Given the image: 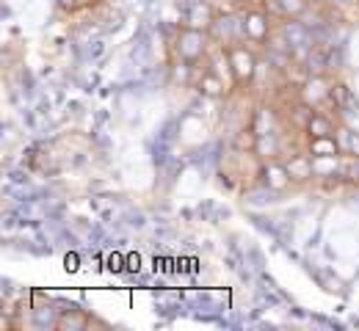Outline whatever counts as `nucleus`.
<instances>
[{"instance_id":"obj_14","label":"nucleus","mask_w":359,"mask_h":331,"mask_svg":"<svg viewBox=\"0 0 359 331\" xmlns=\"http://www.w3.org/2000/svg\"><path fill=\"white\" fill-rule=\"evenodd\" d=\"M334 139H337V143H340V152H343V155H351V157H357L359 160V133L348 130L346 125H337Z\"/></svg>"},{"instance_id":"obj_10","label":"nucleus","mask_w":359,"mask_h":331,"mask_svg":"<svg viewBox=\"0 0 359 331\" xmlns=\"http://www.w3.org/2000/svg\"><path fill=\"white\" fill-rule=\"evenodd\" d=\"M315 180H337L343 177V155H326V157H313Z\"/></svg>"},{"instance_id":"obj_8","label":"nucleus","mask_w":359,"mask_h":331,"mask_svg":"<svg viewBox=\"0 0 359 331\" xmlns=\"http://www.w3.org/2000/svg\"><path fill=\"white\" fill-rule=\"evenodd\" d=\"M285 166H287V174H290V180H293V183H307V180H315L313 155H310V152H296V155H290V157L285 160Z\"/></svg>"},{"instance_id":"obj_21","label":"nucleus","mask_w":359,"mask_h":331,"mask_svg":"<svg viewBox=\"0 0 359 331\" xmlns=\"http://www.w3.org/2000/svg\"><path fill=\"white\" fill-rule=\"evenodd\" d=\"M313 3H323V0H313Z\"/></svg>"},{"instance_id":"obj_19","label":"nucleus","mask_w":359,"mask_h":331,"mask_svg":"<svg viewBox=\"0 0 359 331\" xmlns=\"http://www.w3.org/2000/svg\"><path fill=\"white\" fill-rule=\"evenodd\" d=\"M58 6L67 8V11H78L81 8V0H58Z\"/></svg>"},{"instance_id":"obj_18","label":"nucleus","mask_w":359,"mask_h":331,"mask_svg":"<svg viewBox=\"0 0 359 331\" xmlns=\"http://www.w3.org/2000/svg\"><path fill=\"white\" fill-rule=\"evenodd\" d=\"M337 125H346L348 130L359 133V111H354L351 105H348V108H340V111H337Z\"/></svg>"},{"instance_id":"obj_9","label":"nucleus","mask_w":359,"mask_h":331,"mask_svg":"<svg viewBox=\"0 0 359 331\" xmlns=\"http://www.w3.org/2000/svg\"><path fill=\"white\" fill-rule=\"evenodd\" d=\"M290 174H287V166L279 163V160H269L263 163V185L271 190H285L290 185Z\"/></svg>"},{"instance_id":"obj_1","label":"nucleus","mask_w":359,"mask_h":331,"mask_svg":"<svg viewBox=\"0 0 359 331\" xmlns=\"http://www.w3.org/2000/svg\"><path fill=\"white\" fill-rule=\"evenodd\" d=\"M210 45H216L213 36H210V31L182 25L177 34V42H175V52L180 55L182 64H199V61H205L208 52L213 50Z\"/></svg>"},{"instance_id":"obj_5","label":"nucleus","mask_w":359,"mask_h":331,"mask_svg":"<svg viewBox=\"0 0 359 331\" xmlns=\"http://www.w3.org/2000/svg\"><path fill=\"white\" fill-rule=\"evenodd\" d=\"M299 99H302L304 105H310V108L318 111L320 105L332 102V83H329L323 75H313V78H307V80L302 83Z\"/></svg>"},{"instance_id":"obj_20","label":"nucleus","mask_w":359,"mask_h":331,"mask_svg":"<svg viewBox=\"0 0 359 331\" xmlns=\"http://www.w3.org/2000/svg\"><path fill=\"white\" fill-rule=\"evenodd\" d=\"M351 180H354V183L359 185V160L354 163V174H351Z\"/></svg>"},{"instance_id":"obj_16","label":"nucleus","mask_w":359,"mask_h":331,"mask_svg":"<svg viewBox=\"0 0 359 331\" xmlns=\"http://www.w3.org/2000/svg\"><path fill=\"white\" fill-rule=\"evenodd\" d=\"M235 149H241V152H257V146H260V133L249 125V127H243L238 136H235Z\"/></svg>"},{"instance_id":"obj_15","label":"nucleus","mask_w":359,"mask_h":331,"mask_svg":"<svg viewBox=\"0 0 359 331\" xmlns=\"http://www.w3.org/2000/svg\"><path fill=\"white\" fill-rule=\"evenodd\" d=\"M89 326V315H83V312H78V309H64L61 315H58V321H55V329H86Z\"/></svg>"},{"instance_id":"obj_2","label":"nucleus","mask_w":359,"mask_h":331,"mask_svg":"<svg viewBox=\"0 0 359 331\" xmlns=\"http://www.w3.org/2000/svg\"><path fill=\"white\" fill-rule=\"evenodd\" d=\"M226 55H229V66H232V75H235V89H246L257 78V55H255V50L246 48V42H241V45L226 48Z\"/></svg>"},{"instance_id":"obj_3","label":"nucleus","mask_w":359,"mask_h":331,"mask_svg":"<svg viewBox=\"0 0 359 331\" xmlns=\"http://www.w3.org/2000/svg\"><path fill=\"white\" fill-rule=\"evenodd\" d=\"M271 20L273 17H271L263 6L246 8V14H243V36H246V42H252V45H269L271 36H273Z\"/></svg>"},{"instance_id":"obj_12","label":"nucleus","mask_w":359,"mask_h":331,"mask_svg":"<svg viewBox=\"0 0 359 331\" xmlns=\"http://www.w3.org/2000/svg\"><path fill=\"white\" fill-rule=\"evenodd\" d=\"M304 133H307V139L334 136V133H337V125H334L332 116H326V113H320V111H313L310 119H307V125H304Z\"/></svg>"},{"instance_id":"obj_13","label":"nucleus","mask_w":359,"mask_h":331,"mask_svg":"<svg viewBox=\"0 0 359 331\" xmlns=\"http://www.w3.org/2000/svg\"><path fill=\"white\" fill-rule=\"evenodd\" d=\"M307 152L313 157H326V155H343L340 143L334 136H318V139H307Z\"/></svg>"},{"instance_id":"obj_4","label":"nucleus","mask_w":359,"mask_h":331,"mask_svg":"<svg viewBox=\"0 0 359 331\" xmlns=\"http://www.w3.org/2000/svg\"><path fill=\"white\" fill-rule=\"evenodd\" d=\"M210 36H213V42L222 45V48H232V45L246 42V36H243V17H232V14L219 17V14H216V20H213V25H210Z\"/></svg>"},{"instance_id":"obj_17","label":"nucleus","mask_w":359,"mask_h":331,"mask_svg":"<svg viewBox=\"0 0 359 331\" xmlns=\"http://www.w3.org/2000/svg\"><path fill=\"white\" fill-rule=\"evenodd\" d=\"M332 105H334V111H340V108H348V105H354L351 89H348L346 83H332Z\"/></svg>"},{"instance_id":"obj_7","label":"nucleus","mask_w":359,"mask_h":331,"mask_svg":"<svg viewBox=\"0 0 359 331\" xmlns=\"http://www.w3.org/2000/svg\"><path fill=\"white\" fill-rule=\"evenodd\" d=\"M196 89L205 97H224L226 92H232V86L226 83L219 72H213L208 66V61H202V72L196 75Z\"/></svg>"},{"instance_id":"obj_6","label":"nucleus","mask_w":359,"mask_h":331,"mask_svg":"<svg viewBox=\"0 0 359 331\" xmlns=\"http://www.w3.org/2000/svg\"><path fill=\"white\" fill-rule=\"evenodd\" d=\"M313 0H263V8L273 20H299L310 11Z\"/></svg>"},{"instance_id":"obj_11","label":"nucleus","mask_w":359,"mask_h":331,"mask_svg":"<svg viewBox=\"0 0 359 331\" xmlns=\"http://www.w3.org/2000/svg\"><path fill=\"white\" fill-rule=\"evenodd\" d=\"M213 20H216V11H213V6L205 3V0H196V3L188 8V14H185V25L202 28V31H210Z\"/></svg>"}]
</instances>
